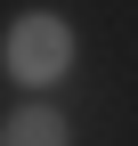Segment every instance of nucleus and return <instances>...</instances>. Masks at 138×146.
Wrapping results in <instances>:
<instances>
[{
	"mask_svg": "<svg viewBox=\"0 0 138 146\" xmlns=\"http://www.w3.org/2000/svg\"><path fill=\"white\" fill-rule=\"evenodd\" d=\"M0 57H8V73H16L25 89H49L65 65H73V25H65V16H41V8H33V16H16V25H8Z\"/></svg>",
	"mask_w": 138,
	"mask_h": 146,
	"instance_id": "obj_1",
	"label": "nucleus"
},
{
	"mask_svg": "<svg viewBox=\"0 0 138 146\" xmlns=\"http://www.w3.org/2000/svg\"><path fill=\"white\" fill-rule=\"evenodd\" d=\"M0 146H65V114L57 106H16L0 122Z\"/></svg>",
	"mask_w": 138,
	"mask_h": 146,
	"instance_id": "obj_2",
	"label": "nucleus"
}]
</instances>
